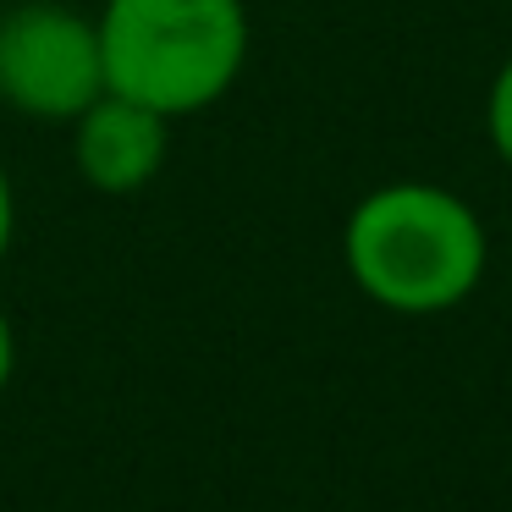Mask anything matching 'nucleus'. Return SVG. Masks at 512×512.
Returning a JSON list of instances; mask_svg holds the SVG:
<instances>
[{"label": "nucleus", "mask_w": 512, "mask_h": 512, "mask_svg": "<svg viewBox=\"0 0 512 512\" xmlns=\"http://www.w3.org/2000/svg\"><path fill=\"white\" fill-rule=\"evenodd\" d=\"M485 122H490V144H496V155L512 166V56H507V67L496 72V83H490Z\"/></svg>", "instance_id": "39448f33"}, {"label": "nucleus", "mask_w": 512, "mask_h": 512, "mask_svg": "<svg viewBox=\"0 0 512 512\" xmlns=\"http://www.w3.org/2000/svg\"><path fill=\"white\" fill-rule=\"evenodd\" d=\"M12 221H17V210H12V182H6V171H0V259H6V243H12Z\"/></svg>", "instance_id": "423d86ee"}, {"label": "nucleus", "mask_w": 512, "mask_h": 512, "mask_svg": "<svg viewBox=\"0 0 512 512\" xmlns=\"http://www.w3.org/2000/svg\"><path fill=\"white\" fill-rule=\"evenodd\" d=\"M160 160H166V116L144 111L122 94H100L78 116V166L100 193L144 188L160 171Z\"/></svg>", "instance_id": "20e7f679"}, {"label": "nucleus", "mask_w": 512, "mask_h": 512, "mask_svg": "<svg viewBox=\"0 0 512 512\" xmlns=\"http://www.w3.org/2000/svg\"><path fill=\"white\" fill-rule=\"evenodd\" d=\"M12 364H17V342H12V320L0 314V391H6V380H12Z\"/></svg>", "instance_id": "0eeeda50"}, {"label": "nucleus", "mask_w": 512, "mask_h": 512, "mask_svg": "<svg viewBox=\"0 0 512 512\" xmlns=\"http://www.w3.org/2000/svg\"><path fill=\"white\" fill-rule=\"evenodd\" d=\"M243 50V0H111L100 23L105 94L155 116H188L221 100Z\"/></svg>", "instance_id": "f03ea898"}, {"label": "nucleus", "mask_w": 512, "mask_h": 512, "mask_svg": "<svg viewBox=\"0 0 512 512\" xmlns=\"http://www.w3.org/2000/svg\"><path fill=\"white\" fill-rule=\"evenodd\" d=\"M347 270L386 309L441 314L485 276V232L457 193L430 182H391L347 221Z\"/></svg>", "instance_id": "f257e3e1"}, {"label": "nucleus", "mask_w": 512, "mask_h": 512, "mask_svg": "<svg viewBox=\"0 0 512 512\" xmlns=\"http://www.w3.org/2000/svg\"><path fill=\"white\" fill-rule=\"evenodd\" d=\"M105 94L100 28L67 6H23L0 23V100L28 116H83Z\"/></svg>", "instance_id": "7ed1b4c3"}]
</instances>
